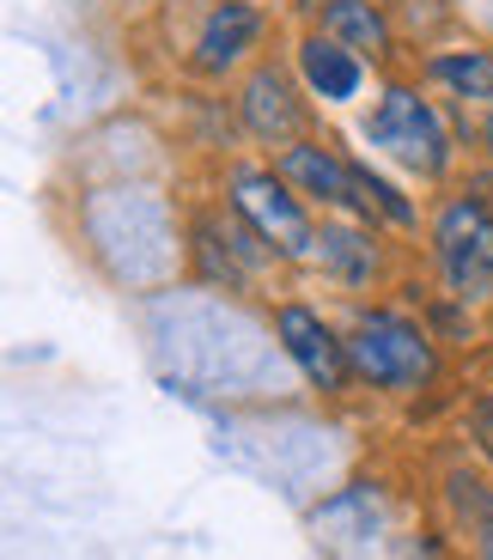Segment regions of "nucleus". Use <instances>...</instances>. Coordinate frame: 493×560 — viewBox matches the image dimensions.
<instances>
[{"mask_svg":"<svg viewBox=\"0 0 493 560\" xmlns=\"http://www.w3.org/2000/svg\"><path fill=\"white\" fill-rule=\"evenodd\" d=\"M353 135H360V147L372 159H384L414 189H451L469 171V153L451 128V110L438 104V92L414 68L384 73L378 92L353 116Z\"/></svg>","mask_w":493,"mask_h":560,"instance_id":"f257e3e1","label":"nucleus"},{"mask_svg":"<svg viewBox=\"0 0 493 560\" xmlns=\"http://www.w3.org/2000/svg\"><path fill=\"white\" fill-rule=\"evenodd\" d=\"M159 31H165L171 68L189 85H232L244 68L286 43L281 13L268 0H159Z\"/></svg>","mask_w":493,"mask_h":560,"instance_id":"f03ea898","label":"nucleus"},{"mask_svg":"<svg viewBox=\"0 0 493 560\" xmlns=\"http://www.w3.org/2000/svg\"><path fill=\"white\" fill-rule=\"evenodd\" d=\"M213 196L226 201L238 220H250L262 232V244L281 256V268H310L317 262V232L324 213L298 196L293 183L274 171V159L262 153H226L213 165Z\"/></svg>","mask_w":493,"mask_h":560,"instance_id":"7ed1b4c3","label":"nucleus"},{"mask_svg":"<svg viewBox=\"0 0 493 560\" xmlns=\"http://www.w3.org/2000/svg\"><path fill=\"white\" fill-rule=\"evenodd\" d=\"M426 262L445 299L476 311L493 305V196H481L469 177L438 189L426 208Z\"/></svg>","mask_w":493,"mask_h":560,"instance_id":"20e7f679","label":"nucleus"},{"mask_svg":"<svg viewBox=\"0 0 493 560\" xmlns=\"http://www.w3.org/2000/svg\"><path fill=\"white\" fill-rule=\"evenodd\" d=\"M426 317H409L402 305H353L348 323V365L353 384L378 396H421L438 378V348Z\"/></svg>","mask_w":493,"mask_h":560,"instance_id":"39448f33","label":"nucleus"},{"mask_svg":"<svg viewBox=\"0 0 493 560\" xmlns=\"http://www.w3.org/2000/svg\"><path fill=\"white\" fill-rule=\"evenodd\" d=\"M226 110H232V128H238V147H250V153H262V159L286 153L293 140L324 128V110H317L310 92L298 85L286 49H268L256 68H244L238 80L226 85Z\"/></svg>","mask_w":493,"mask_h":560,"instance_id":"423d86ee","label":"nucleus"},{"mask_svg":"<svg viewBox=\"0 0 493 560\" xmlns=\"http://www.w3.org/2000/svg\"><path fill=\"white\" fill-rule=\"evenodd\" d=\"M184 262L213 293H256V280L274 275L281 256L268 250L250 220H238L226 201L213 196L184 213Z\"/></svg>","mask_w":493,"mask_h":560,"instance_id":"0eeeda50","label":"nucleus"},{"mask_svg":"<svg viewBox=\"0 0 493 560\" xmlns=\"http://www.w3.org/2000/svg\"><path fill=\"white\" fill-rule=\"evenodd\" d=\"M281 49H286V61H293L298 85L310 92L317 110H360L366 92H378V80H384L360 49H348L341 37H329V31L310 25V19H293V25H286Z\"/></svg>","mask_w":493,"mask_h":560,"instance_id":"6e6552de","label":"nucleus"},{"mask_svg":"<svg viewBox=\"0 0 493 560\" xmlns=\"http://www.w3.org/2000/svg\"><path fill=\"white\" fill-rule=\"evenodd\" d=\"M268 323H274L281 353L298 365V378H305L317 396H341L353 384L348 329H336L317 305H305V299H274V305H268Z\"/></svg>","mask_w":493,"mask_h":560,"instance_id":"1a4fd4ad","label":"nucleus"},{"mask_svg":"<svg viewBox=\"0 0 493 560\" xmlns=\"http://www.w3.org/2000/svg\"><path fill=\"white\" fill-rule=\"evenodd\" d=\"M274 171L293 183L298 196L317 213H348L360 220V189H353V147H341L336 128H317V135L293 140L286 153H274Z\"/></svg>","mask_w":493,"mask_h":560,"instance_id":"9d476101","label":"nucleus"},{"mask_svg":"<svg viewBox=\"0 0 493 560\" xmlns=\"http://www.w3.org/2000/svg\"><path fill=\"white\" fill-rule=\"evenodd\" d=\"M414 73H421L445 104L493 110V43L476 37V31L421 43V49H414Z\"/></svg>","mask_w":493,"mask_h":560,"instance_id":"9b49d317","label":"nucleus"},{"mask_svg":"<svg viewBox=\"0 0 493 560\" xmlns=\"http://www.w3.org/2000/svg\"><path fill=\"white\" fill-rule=\"evenodd\" d=\"M317 275L341 293H372L384 287V268H390V232L366 220H348V213H324V232H317Z\"/></svg>","mask_w":493,"mask_h":560,"instance_id":"f8f14e48","label":"nucleus"},{"mask_svg":"<svg viewBox=\"0 0 493 560\" xmlns=\"http://www.w3.org/2000/svg\"><path fill=\"white\" fill-rule=\"evenodd\" d=\"M310 25H324L329 37L360 49L378 73H396L402 56H409V31H402L396 7H384V0H324V7L310 13Z\"/></svg>","mask_w":493,"mask_h":560,"instance_id":"ddd939ff","label":"nucleus"},{"mask_svg":"<svg viewBox=\"0 0 493 560\" xmlns=\"http://www.w3.org/2000/svg\"><path fill=\"white\" fill-rule=\"evenodd\" d=\"M353 189H360V220L366 225H378L390 238H421L426 232V208L409 189V177H396L366 147H353Z\"/></svg>","mask_w":493,"mask_h":560,"instance_id":"4468645a","label":"nucleus"},{"mask_svg":"<svg viewBox=\"0 0 493 560\" xmlns=\"http://www.w3.org/2000/svg\"><path fill=\"white\" fill-rule=\"evenodd\" d=\"M457 500L469 512V555L476 560H493V493L481 481H457Z\"/></svg>","mask_w":493,"mask_h":560,"instance_id":"2eb2a0df","label":"nucleus"},{"mask_svg":"<svg viewBox=\"0 0 493 560\" xmlns=\"http://www.w3.org/2000/svg\"><path fill=\"white\" fill-rule=\"evenodd\" d=\"M469 427H476V445L493 457V396H481V402L469 408Z\"/></svg>","mask_w":493,"mask_h":560,"instance_id":"dca6fc26","label":"nucleus"},{"mask_svg":"<svg viewBox=\"0 0 493 560\" xmlns=\"http://www.w3.org/2000/svg\"><path fill=\"white\" fill-rule=\"evenodd\" d=\"M476 165H493V110H481V140H476Z\"/></svg>","mask_w":493,"mask_h":560,"instance_id":"f3484780","label":"nucleus"},{"mask_svg":"<svg viewBox=\"0 0 493 560\" xmlns=\"http://www.w3.org/2000/svg\"><path fill=\"white\" fill-rule=\"evenodd\" d=\"M384 7H396V0H384Z\"/></svg>","mask_w":493,"mask_h":560,"instance_id":"a211bd4d","label":"nucleus"},{"mask_svg":"<svg viewBox=\"0 0 493 560\" xmlns=\"http://www.w3.org/2000/svg\"><path fill=\"white\" fill-rule=\"evenodd\" d=\"M488 317H493V305H488Z\"/></svg>","mask_w":493,"mask_h":560,"instance_id":"6ab92c4d","label":"nucleus"}]
</instances>
